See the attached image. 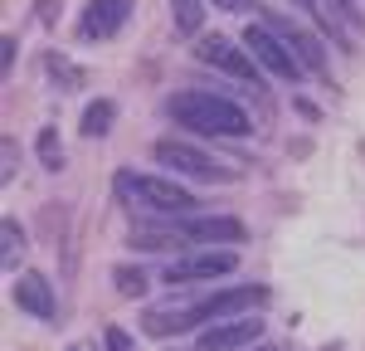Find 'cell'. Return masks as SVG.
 I'll use <instances>...</instances> for the list:
<instances>
[{
	"mask_svg": "<svg viewBox=\"0 0 365 351\" xmlns=\"http://www.w3.org/2000/svg\"><path fill=\"white\" fill-rule=\"evenodd\" d=\"M263 302H268L263 283H244V288L229 292H200V297H166V302H151L141 312V327H146V337H175V332H195V327L239 317L244 307H263Z\"/></svg>",
	"mask_w": 365,
	"mask_h": 351,
	"instance_id": "1",
	"label": "cell"
},
{
	"mask_svg": "<svg viewBox=\"0 0 365 351\" xmlns=\"http://www.w3.org/2000/svg\"><path fill=\"white\" fill-rule=\"evenodd\" d=\"M166 113L175 122H185L190 132H205V137H249L244 108L220 98V93H175L166 103Z\"/></svg>",
	"mask_w": 365,
	"mask_h": 351,
	"instance_id": "2",
	"label": "cell"
},
{
	"mask_svg": "<svg viewBox=\"0 0 365 351\" xmlns=\"http://www.w3.org/2000/svg\"><path fill=\"white\" fill-rule=\"evenodd\" d=\"M117 195L127 205L146 210L151 220L156 215H190L195 210V195L175 180H156V176H137V171H117Z\"/></svg>",
	"mask_w": 365,
	"mask_h": 351,
	"instance_id": "3",
	"label": "cell"
},
{
	"mask_svg": "<svg viewBox=\"0 0 365 351\" xmlns=\"http://www.w3.org/2000/svg\"><path fill=\"white\" fill-rule=\"evenodd\" d=\"M195 54L210 63V68H220V73H234L239 83H258V58L249 54V49H239L234 39H225V34H200Z\"/></svg>",
	"mask_w": 365,
	"mask_h": 351,
	"instance_id": "4",
	"label": "cell"
},
{
	"mask_svg": "<svg viewBox=\"0 0 365 351\" xmlns=\"http://www.w3.org/2000/svg\"><path fill=\"white\" fill-rule=\"evenodd\" d=\"M156 161H161V166H170L175 176H200V180H229V166H220V161H215V156H205L200 146L175 142V137L156 142Z\"/></svg>",
	"mask_w": 365,
	"mask_h": 351,
	"instance_id": "5",
	"label": "cell"
},
{
	"mask_svg": "<svg viewBox=\"0 0 365 351\" xmlns=\"http://www.w3.org/2000/svg\"><path fill=\"white\" fill-rule=\"evenodd\" d=\"M244 49H249V54L258 58L268 73H278V78H302L297 54H292V49H287V44H282L268 25H249V29H244Z\"/></svg>",
	"mask_w": 365,
	"mask_h": 351,
	"instance_id": "6",
	"label": "cell"
},
{
	"mask_svg": "<svg viewBox=\"0 0 365 351\" xmlns=\"http://www.w3.org/2000/svg\"><path fill=\"white\" fill-rule=\"evenodd\" d=\"M132 20V0H88L83 15H78V34L83 39H117L122 25Z\"/></svg>",
	"mask_w": 365,
	"mask_h": 351,
	"instance_id": "7",
	"label": "cell"
},
{
	"mask_svg": "<svg viewBox=\"0 0 365 351\" xmlns=\"http://www.w3.org/2000/svg\"><path fill=\"white\" fill-rule=\"evenodd\" d=\"M234 263H239V254H185V259H170L166 263V283H210V278H225V273H234Z\"/></svg>",
	"mask_w": 365,
	"mask_h": 351,
	"instance_id": "8",
	"label": "cell"
},
{
	"mask_svg": "<svg viewBox=\"0 0 365 351\" xmlns=\"http://www.w3.org/2000/svg\"><path fill=\"white\" fill-rule=\"evenodd\" d=\"M258 337H263L258 317H225L200 337V351H239V347H253Z\"/></svg>",
	"mask_w": 365,
	"mask_h": 351,
	"instance_id": "9",
	"label": "cell"
},
{
	"mask_svg": "<svg viewBox=\"0 0 365 351\" xmlns=\"http://www.w3.org/2000/svg\"><path fill=\"white\" fill-rule=\"evenodd\" d=\"M263 25L273 29V34H278L282 44H287V49H292V54H297V63H302V68H312V73H317V68H322V44H317V39H312L307 29H297V25H287V20H282V15H263Z\"/></svg>",
	"mask_w": 365,
	"mask_h": 351,
	"instance_id": "10",
	"label": "cell"
},
{
	"mask_svg": "<svg viewBox=\"0 0 365 351\" xmlns=\"http://www.w3.org/2000/svg\"><path fill=\"white\" fill-rule=\"evenodd\" d=\"M15 302L25 307L29 317H44V322L58 312L54 292H49V278H44V273H34V268H29V273H20V283H15Z\"/></svg>",
	"mask_w": 365,
	"mask_h": 351,
	"instance_id": "11",
	"label": "cell"
},
{
	"mask_svg": "<svg viewBox=\"0 0 365 351\" xmlns=\"http://www.w3.org/2000/svg\"><path fill=\"white\" fill-rule=\"evenodd\" d=\"M113 122H117V103L113 98H93L88 113H83V122H78V132H83V137H108Z\"/></svg>",
	"mask_w": 365,
	"mask_h": 351,
	"instance_id": "12",
	"label": "cell"
},
{
	"mask_svg": "<svg viewBox=\"0 0 365 351\" xmlns=\"http://www.w3.org/2000/svg\"><path fill=\"white\" fill-rule=\"evenodd\" d=\"M20 259H25V230H20L15 215H5V220H0V263L15 268Z\"/></svg>",
	"mask_w": 365,
	"mask_h": 351,
	"instance_id": "13",
	"label": "cell"
},
{
	"mask_svg": "<svg viewBox=\"0 0 365 351\" xmlns=\"http://www.w3.org/2000/svg\"><path fill=\"white\" fill-rule=\"evenodd\" d=\"M113 283H117L122 297H141V292L151 288V273H146V268H132V263H117V268H113Z\"/></svg>",
	"mask_w": 365,
	"mask_h": 351,
	"instance_id": "14",
	"label": "cell"
},
{
	"mask_svg": "<svg viewBox=\"0 0 365 351\" xmlns=\"http://www.w3.org/2000/svg\"><path fill=\"white\" fill-rule=\"evenodd\" d=\"M170 15H175V29L180 34H200V25H205V0H170Z\"/></svg>",
	"mask_w": 365,
	"mask_h": 351,
	"instance_id": "15",
	"label": "cell"
},
{
	"mask_svg": "<svg viewBox=\"0 0 365 351\" xmlns=\"http://www.w3.org/2000/svg\"><path fill=\"white\" fill-rule=\"evenodd\" d=\"M44 68H49V78H54L58 88H78V83H83V73H78V68H73L63 54H54V49L44 54Z\"/></svg>",
	"mask_w": 365,
	"mask_h": 351,
	"instance_id": "16",
	"label": "cell"
},
{
	"mask_svg": "<svg viewBox=\"0 0 365 351\" xmlns=\"http://www.w3.org/2000/svg\"><path fill=\"white\" fill-rule=\"evenodd\" d=\"M34 151H39V161H44L49 171H58V166H63V146H58V132H54V127H44V132L34 137Z\"/></svg>",
	"mask_w": 365,
	"mask_h": 351,
	"instance_id": "17",
	"label": "cell"
},
{
	"mask_svg": "<svg viewBox=\"0 0 365 351\" xmlns=\"http://www.w3.org/2000/svg\"><path fill=\"white\" fill-rule=\"evenodd\" d=\"M15 171H20V142L0 137V180H15Z\"/></svg>",
	"mask_w": 365,
	"mask_h": 351,
	"instance_id": "18",
	"label": "cell"
},
{
	"mask_svg": "<svg viewBox=\"0 0 365 351\" xmlns=\"http://www.w3.org/2000/svg\"><path fill=\"white\" fill-rule=\"evenodd\" d=\"M29 15H34L44 29H54L58 15H63V0H34V10H29Z\"/></svg>",
	"mask_w": 365,
	"mask_h": 351,
	"instance_id": "19",
	"label": "cell"
},
{
	"mask_svg": "<svg viewBox=\"0 0 365 351\" xmlns=\"http://www.w3.org/2000/svg\"><path fill=\"white\" fill-rule=\"evenodd\" d=\"M103 351H137V347H132V337H127L122 327H108V332H103Z\"/></svg>",
	"mask_w": 365,
	"mask_h": 351,
	"instance_id": "20",
	"label": "cell"
},
{
	"mask_svg": "<svg viewBox=\"0 0 365 351\" xmlns=\"http://www.w3.org/2000/svg\"><path fill=\"white\" fill-rule=\"evenodd\" d=\"M15 54H20L15 34H5V44H0V73H10V68H15Z\"/></svg>",
	"mask_w": 365,
	"mask_h": 351,
	"instance_id": "21",
	"label": "cell"
},
{
	"mask_svg": "<svg viewBox=\"0 0 365 351\" xmlns=\"http://www.w3.org/2000/svg\"><path fill=\"white\" fill-rule=\"evenodd\" d=\"M220 10H229V15H244V10H253V0H215Z\"/></svg>",
	"mask_w": 365,
	"mask_h": 351,
	"instance_id": "22",
	"label": "cell"
},
{
	"mask_svg": "<svg viewBox=\"0 0 365 351\" xmlns=\"http://www.w3.org/2000/svg\"><path fill=\"white\" fill-rule=\"evenodd\" d=\"M292 5H302V10H317V5H312V0H292Z\"/></svg>",
	"mask_w": 365,
	"mask_h": 351,
	"instance_id": "23",
	"label": "cell"
},
{
	"mask_svg": "<svg viewBox=\"0 0 365 351\" xmlns=\"http://www.w3.org/2000/svg\"><path fill=\"white\" fill-rule=\"evenodd\" d=\"M68 351H83V347H68Z\"/></svg>",
	"mask_w": 365,
	"mask_h": 351,
	"instance_id": "24",
	"label": "cell"
},
{
	"mask_svg": "<svg viewBox=\"0 0 365 351\" xmlns=\"http://www.w3.org/2000/svg\"><path fill=\"white\" fill-rule=\"evenodd\" d=\"M263 351H268V347H263Z\"/></svg>",
	"mask_w": 365,
	"mask_h": 351,
	"instance_id": "25",
	"label": "cell"
}]
</instances>
